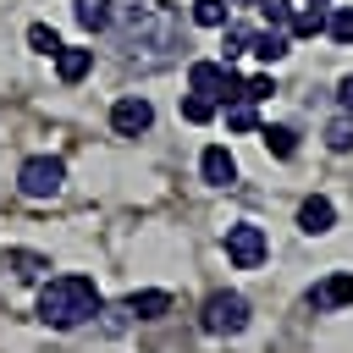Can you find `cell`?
<instances>
[{"label": "cell", "mask_w": 353, "mask_h": 353, "mask_svg": "<svg viewBox=\"0 0 353 353\" xmlns=\"http://www.w3.org/2000/svg\"><path fill=\"white\" fill-rule=\"evenodd\" d=\"M105 309V298H99V287H94V276H50L44 287H39V320L44 325H55V331H77V325H88L94 314Z\"/></svg>", "instance_id": "1"}, {"label": "cell", "mask_w": 353, "mask_h": 353, "mask_svg": "<svg viewBox=\"0 0 353 353\" xmlns=\"http://www.w3.org/2000/svg\"><path fill=\"white\" fill-rule=\"evenodd\" d=\"M248 320H254V309H248V298L237 287H221V292H210L199 303V331L204 336H243Z\"/></svg>", "instance_id": "2"}, {"label": "cell", "mask_w": 353, "mask_h": 353, "mask_svg": "<svg viewBox=\"0 0 353 353\" xmlns=\"http://www.w3.org/2000/svg\"><path fill=\"white\" fill-rule=\"evenodd\" d=\"M188 94H204L215 105H232V99H243V77L226 61H193L188 66Z\"/></svg>", "instance_id": "3"}, {"label": "cell", "mask_w": 353, "mask_h": 353, "mask_svg": "<svg viewBox=\"0 0 353 353\" xmlns=\"http://www.w3.org/2000/svg\"><path fill=\"white\" fill-rule=\"evenodd\" d=\"M17 188H22L28 199H55V193L66 188V160H61V154H28V160L17 165Z\"/></svg>", "instance_id": "4"}, {"label": "cell", "mask_w": 353, "mask_h": 353, "mask_svg": "<svg viewBox=\"0 0 353 353\" xmlns=\"http://www.w3.org/2000/svg\"><path fill=\"white\" fill-rule=\"evenodd\" d=\"M226 259H232L237 270H259V265L270 259V237H265V226H254V221H232V226H226Z\"/></svg>", "instance_id": "5"}, {"label": "cell", "mask_w": 353, "mask_h": 353, "mask_svg": "<svg viewBox=\"0 0 353 353\" xmlns=\"http://www.w3.org/2000/svg\"><path fill=\"white\" fill-rule=\"evenodd\" d=\"M110 127H116L121 138H138V132L154 127V105H149L143 94H121V99L110 105Z\"/></svg>", "instance_id": "6"}, {"label": "cell", "mask_w": 353, "mask_h": 353, "mask_svg": "<svg viewBox=\"0 0 353 353\" xmlns=\"http://www.w3.org/2000/svg\"><path fill=\"white\" fill-rule=\"evenodd\" d=\"M303 303H309L314 314H325V309H347V303H353V270H331L320 287L303 292Z\"/></svg>", "instance_id": "7"}, {"label": "cell", "mask_w": 353, "mask_h": 353, "mask_svg": "<svg viewBox=\"0 0 353 353\" xmlns=\"http://www.w3.org/2000/svg\"><path fill=\"white\" fill-rule=\"evenodd\" d=\"M199 176H204L210 188H232V182H237V160H232V149H226V143H210V149L199 154Z\"/></svg>", "instance_id": "8"}, {"label": "cell", "mask_w": 353, "mask_h": 353, "mask_svg": "<svg viewBox=\"0 0 353 353\" xmlns=\"http://www.w3.org/2000/svg\"><path fill=\"white\" fill-rule=\"evenodd\" d=\"M287 50H292V33L287 28H254V39H248V55L265 61V66L287 61Z\"/></svg>", "instance_id": "9"}, {"label": "cell", "mask_w": 353, "mask_h": 353, "mask_svg": "<svg viewBox=\"0 0 353 353\" xmlns=\"http://www.w3.org/2000/svg\"><path fill=\"white\" fill-rule=\"evenodd\" d=\"M50 61H55V77H61V83H83V77L94 72V50H83V44H61Z\"/></svg>", "instance_id": "10"}, {"label": "cell", "mask_w": 353, "mask_h": 353, "mask_svg": "<svg viewBox=\"0 0 353 353\" xmlns=\"http://www.w3.org/2000/svg\"><path fill=\"white\" fill-rule=\"evenodd\" d=\"M298 226H303L309 237H325V232L336 226V204H331L325 193H314V199H303V204H298Z\"/></svg>", "instance_id": "11"}, {"label": "cell", "mask_w": 353, "mask_h": 353, "mask_svg": "<svg viewBox=\"0 0 353 353\" xmlns=\"http://www.w3.org/2000/svg\"><path fill=\"white\" fill-rule=\"evenodd\" d=\"M72 17L83 33H110L116 22V0H72Z\"/></svg>", "instance_id": "12"}, {"label": "cell", "mask_w": 353, "mask_h": 353, "mask_svg": "<svg viewBox=\"0 0 353 353\" xmlns=\"http://www.w3.org/2000/svg\"><path fill=\"white\" fill-rule=\"evenodd\" d=\"M127 314H138V320H160V314H171V292H165V287L127 292Z\"/></svg>", "instance_id": "13"}, {"label": "cell", "mask_w": 353, "mask_h": 353, "mask_svg": "<svg viewBox=\"0 0 353 353\" xmlns=\"http://www.w3.org/2000/svg\"><path fill=\"white\" fill-rule=\"evenodd\" d=\"M259 143H265L276 160H292V154H298V132H292L287 121H259Z\"/></svg>", "instance_id": "14"}, {"label": "cell", "mask_w": 353, "mask_h": 353, "mask_svg": "<svg viewBox=\"0 0 353 353\" xmlns=\"http://www.w3.org/2000/svg\"><path fill=\"white\" fill-rule=\"evenodd\" d=\"M6 265H11L17 281H44V270H50V259L33 254V248H6Z\"/></svg>", "instance_id": "15"}, {"label": "cell", "mask_w": 353, "mask_h": 353, "mask_svg": "<svg viewBox=\"0 0 353 353\" xmlns=\"http://www.w3.org/2000/svg\"><path fill=\"white\" fill-rule=\"evenodd\" d=\"M287 33H292V39H320V33H325V6H303V11L292 6Z\"/></svg>", "instance_id": "16"}, {"label": "cell", "mask_w": 353, "mask_h": 353, "mask_svg": "<svg viewBox=\"0 0 353 353\" xmlns=\"http://www.w3.org/2000/svg\"><path fill=\"white\" fill-rule=\"evenodd\" d=\"M248 39H254L248 22H226V28H221V55H215V61H226V66L243 61V55H248Z\"/></svg>", "instance_id": "17"}, {"label": "cell", "mask_w": 353, "mask_h": 353, "mask_svg": "<svg viewBox=\"0 0 353 353\" xmlns=\"http://www.w3.org/2000/svg\"><path fill=\"white\" fill-rule=\"evenodd\" d=\"M325 149H331V154H347V149H353V116H347V110H336V116L325 121Z\"/></svg>", "instance_id": "18"}, {"label": "cell", "mask_w": 353, "mask_h": 353, "mask_svg": "<svg viewBox=\"0 0 353 353\" xmlns=\"http://www.w3.org/2000/svg\"><path fill=\"white\" fill-rule=\"evenodd\" d=\"M176 110H182V121H193V127H204V121H215V99H204V94H182L176 99Z\"/></svg>", "instance_id": "19"}, {"label": "cell", "mask_w": 353, "mask_h": 353, "mask_svg": "<svg viewBox=\"0 0 353 353\" xmlns=\"http://www.w3.org/2000/svg\"><path fill=\"white\" fill-rule=\"evenodd\" d=\"M226 110V132H259V110L248 105V99H232V105H221Z\"/></svg>", "instance_id": "20"}, {"label": "cell", "mask_w": 353, "mask_h": 353, "mask_svg": "<svg viewBox=\"0 0 353 353\" xmlns=\"http://www.w3.org/2000/svg\"><path fill=\"white\" fill-rule=\"evenodd\" d=\"M193 22L199 28H226L232 22V0H193Z\"/></svg>", "instance_id": "21"}, {"label": "cell", "mask_w": 353, "mask_h": 353, "mask_svg": "<svg viewBox=\"0 0 353 353\" xmlns=\"http://www.w3.org/2000/svg\"><path fill=\"white\" fill-rule=\"evenodd\" d=\"M325 33L336 44H353V6H325Z\"/></svg>", "instance_id": "22"}, {"label": "cell", "mask_w": 353, "mask_h": 353, "mask_svg": "<svg viewBox=\"0 0 353 353\" xmlns=\"http://www.w3.org/2000/svg\"><path fill=\"white\" fill-rule=\"evenodd\" d=\"M28 50H39V55H55V50H61V33H55L50 22H28Z\"/></svg>", "instance_id": "23"}, {"label": "cell", "mask_w": 353, "mask_h": 353, "mask_svg": "<svg viewBox=\"0 0 353 353\" xmlns=\"http://www.w3.org/2000/svg\"><path fill=\"white\" fill-rule=\"evenodd\" d=\"M270 94H276V77H270V72L243 77V99H248V105H259V99H270Z\"/></svg>", "instance_id": "24"}, {"label": "cell", "mask_w": 353, "mask_h": 353, "mask_svg": "<svg viewBox=\"0 0 353 353\" xmlns=\"http://www.w3.org/2000/svg\"><path fill=\"white\" fill-rule=\"evenodd\" d=\"M254 6H259L265 28H287V17H292V0H254Z\"/></svg>", "instance_id": "25"}, {"label": "cell", "mask_w": 353, "mask_h": 353, "mask_svg": "<svg viewBox=\"0 0 353 353\" xmlns=\"http://www.w3.org/2000/svg\"><path fill=\"white\" fill-rule=\"evenodd\" d=\"M336 105H342V110H347V116H353V72H347V77H342V83H336Z\"/></svg>", "instance_id": "26"}, {"label": "cell", "mask_w": 353, "mask_h": 353, "mask_svg": "<svg viewBox=\"0 0 353 353\" xmlns=\"http://www.w3.org/2000/svg\"><path fill=\"white\" fill-rule=\"evenodd\" d=\"M309 6H331V0H309Z\"/></svg>", "instance_id": "27"}, {"label": "cell", "mask_w": 353, "mask_h": 353, "mask_svg": "<svg viewBox=\"0 0 353 353\" xmlns=\"http://www.w3.org/2000/svg\"><path fill=\"white\" fill-rule=\"evenodd\" d=\"M232 6H254V0H232Z\"/></svg>", "instance_id": "28"}]
</instances>
